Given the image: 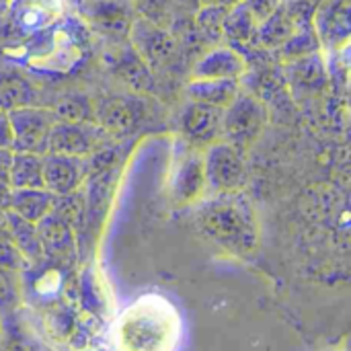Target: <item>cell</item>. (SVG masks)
I'll return each mask as SVG.
<instances>
[{
	"mask_svg": "<svg viewBox=\"0 0 351 351\" xmlns=\"http://www.w3.org/2000/svg\"><path fill=\"white\" fill-rule=\"evenodd\" d=\"M243 2L251 10L253 19L257 23H263L267 16H271L282 6V0H243Z\"/></svg>",
	"mask_w": 351,
	"mask_h": 351,
	"instance_id": "32",
	"label": "cell"
},
{
	"mask_svg": "<svg viewBox=\"0 0 351 351\" xmlns=\"http://www.w3.org/2000/svg\"><path fill=\"white\" fill-rule=\"evenodd\" d=\"M4 232L14 243L19 253L25 257V261H29V263L41 261L43 251H41V243H39L37 228L33 222L21 218L19 214H14L10 210H4Z\"/></svg>",
	"mask_w": 351,
	"mask_h": 351,
	"instance_id": "20",
	"label": "cell"
},
{
	"mask_svg": "<svg viewBox=\"0 0 351 351\" xmlns=\"http://www.w3.org/2000/svg\"><path fill=\"white\" fill-rule=\"evenodd\" d=\"M138 16L148 19L160 27L171 29L175 21V6L173 0H132Z\"/></svg>",
	"mask_w": 351,
	"mask_h": 351,
	"instance_id": "29",
	"label": "cell"
},
{
	"mask_svg": "<svg viewBox=\"0 0 351 351\" xmlns=\"http://www.w3.org/2000/svg\"><path fill=\"white\" fill-rule=\"evenodd\" d=\"M62 284H64L62 271L58 267H51V269H45L41 276H37V280H35V292L41 298H53L62 290Z\"/></svg>",
	"mask_w": 351,
	"mask_h": 351,
	"instance_id": "31",
	"label": "cell"
},
{
	"mask_svg": "<svg viewBox=\"0 0 351 351\" xmlns=\"http://www.w3.org/2000/svg\"><path fill=\"white\" fill-rule=\"evenodd\" d=\"M0 148H12V128L4 109H0Z\"/></svg>",
	"mask_w": 351,
	"mask_h": 351,
	"instance_id": "33",
	"label": "cell"
},
{
	"mask_svg": "<svg viewBox=\"0 0 351 351\" xmlns=\"http://www.w3.org/2000/svg\"><path fill=\"white\" fill-rule=\"evenodd\" d=\"M115 70L117 74L130 82L134 88H142V86H148L150 84V76H152V70L138 58V53L130 47L128 51H123L117 62H115Z\"/></svg>",
	"mask_w": 351,
	"mask_h": 351,
	"instance_id": "27",
	"label": "cell"
},
{
	"mask_svg": "<svg viewBox=\"0 0 351 351\" xmlns=\"http://www.w3.org/2000/svg\"><path fill=\"white\" fill-rule=\"evenodd\" d=\"M33 90L29 86V82H25L23 78H0V109L10 111L14 107H23V105H33Z\"/></svg>",
	"mask_w": 351,
	"mask_h": 351,
	"instance_id": "28",
	"label": "cell"
},
{
	"mask_svg": "<svg viewBox=\"0 0 351 351\" xmlns=\"http://www.w3.org/2000/svg\"><path fill=\"white\" fill-rule=\"evenodd\" d=\"M8 185L12 189L43 187V165H41V156L39 154H33V152H16L14 150Z\"/></svg>",
	"mask_w": 351,
	"mask_h": 351,
	"instance_id": "22",
	"label": "cell"
},
{
	"mask_svg": "<svg viewBox=\"0 0 351 351\" xmlns=\"http://www.w3.org/2000/svg\"><path fill=\"white\" fill-rule=\"evenodd\" d=\"M197 230L232 257H249L259 247V224L249 199L237 193L202 197L193 212Z\"/></svg>",
	"mask_w": 351,
	"mask_h": 351,
	"instance_id": "2",
	"label": "cell"
},
{
	"mask_svg": "<svg viewBox=\"0 0 351 351\" xmlns=\"http://www.w3.org/2000/svg\"><path fill=\"white\" fill-rule=\"evenodd\" d=\"M241 93V80L226 78H191L185 86L189 101L206 103L214 107H228Z\"/></svg>",
	"mask_w": 351,
	"mask_h": 351,
	"instance_id": "19",
	"label": "cell"
},
{
	"mask_svg": "<svg viewBox=\"0 0 351 351\" xmlns=\"http://www.w3.org/2000/svg\"><path fill=\"white\" fill-rule=\"evenodd\" d=\"M228 12V6L220 4H202L193 12V27L195 33L202 41L206 43H218L222 39V27H224V16Z\"/></svg>",
	"mask_w": 351,
	"mask_h": 351,
	"instance_id": "24",
	"label": "cell"
},
{
	"mask_svg": "<svg viewBox=\"0 0 351 351\" xmlns=\"http://www.w3.org/2000/svg\"><path fill=\"white\" fill-rule=\"evenodd\" d=\"M267 123V105L249 90H241L237 99L222 111L220 140L245 150L251 146Z\"/></svg>",
	"mask_w": 351,
	"mask_h": 351,
	"instance_id": "3",
	"label": "cell"
},
{
	"mask_svg": "<svg viewBox=\"0 0 351 351\" xmlns=\"http://www.w3.org/2000/svg\"><path fill=\"white\" fill-rule=\"evenodd\" d=\"M103 130L95 121H64L58 119L49 132L47 140V152L56 154H70V156H82L88 158L97 152Z\"/></svg>",
	"mask_w": 351,
	"mask_h": 351,
	"instance_id": "8",
	"label": "cell"
},
{
	"mask_svg": "<svg viewBox=\"0 0 351 351\" xmlns=\"http://www.w3.org/2000/svg\"><path fill=\"white\" fill-rule=\"evenodd\" d=\"M128 37L132 49L152 72L169 66L179 53V41L175 39L173 31L142 16L134 19Z\"/></svg>",
	"mask_w": 351,
	"mask_h": 351,
	"instance_id": "7",
	"label": "cell"
},
{
	"mask_svg": "<svg viewBox=\"0 0 351 351\" xmlns=\"http://www.w3.org/2000/svg\"><path fill=\"white\" fill-rule=\"evenodd\" d=\"M56 195L45 187H29V189H12L8 210L19 214L29 222H39L53 208Z\"/></svg>",
	"mask_w": 351,
	"mask_h": 351,
	"instance_id": "21",
	"label": "cell"
},
{
	"mask_svg": "<svg viewBox=\"0 0 351 351\" xmlns=\"http://www.w3.org/2000/svg\"><path fill=\"white\" fill-rule=\"evenodd\" d=\"M43 165V187L53 195H66L84 185L88 179L90 162L82 156L45 152L41 156Z\"/></svg>",
	"mask_w": 351,
	"mask_h": 351,
	"instance_id": "11",
	"label": "cell"
},
{
	"mask_svg": "<svg viewBox=\"0 0 351 351\" xmlns=\"http://www.w3.org/2000/svg\"><path fill=\"white\" fill-rule=\"evenodd\" d=\"M95 123L111 136H125L138 123V105L125 97H113L103 101L95 109Z\"/></svg>",
	"mask_w": 351,
	"mask_h": 351,
	"instance_id": "16",
	"label": "cell"
},
{
	"mask_svg": "<svg viewBox=\"0 0 351 351\" xmlns=\"http://www.w3.org/2000/svg\"><path fill=\"white\" fill-rule=\"evenodd\" d=\"M313 29L321 47L329 51H343L351 35L350 0H325L313 12Z\"/></svg>",
	"mask_w": 351,
	"mask_h": 351,
	"instance_id": "9",
	"label": "cell"
},
{
	"mask_svg": "<svg viewBox=\"0 0 351 351\" xmlns=\"http://www.w3.org/2000/svg\"><path fill=\"white\" fill-rule=\"evenodd\" d=\"M208 191L206 175H204V158L202 150L179 140L175 146L171 173H169V193L175 204L189 206L197 204Z\"/></svg>",
	"mask_w": 351,
	"mask_h": 351,
	"instance_id": "5",
	"label": "cell"
},
{
	"mask_svg": "<svg viewBox=\"0 0 351 351\" xmlns=\"http://www.w3.org/2000/svg\"><path fill=\"white\" fill-rule=\"evenodd\" d=\"M294 29H296L294 21L280 6L271 16H267L263 23H259V27H257V47L276 51L290 39Z\"/></svg>",
	"mask_w": 351,
	"mask_h": 351,
	"instance_id": "23",
	"label": "cell"
},
{
	"mask_svg": "<svg viewBox=\"0 0 351 351\" xmlns=\"http://www.w3.org/2000/svg\"><path fill=\"white\" fill-rule=\"evenodd\" d=\"M60 12L58 0H12V23L25 33H41Z\"/></svg>",
	"mask_w": 351,
	"mask_h": 351,
	"instance_id": "18",
	"label": "cell"
},
{
	"mask_svg": "<svg viewBox=\"0 0 351 351\" xmlns=\"http://www.w3.org/2000/svg\"><path fill=\"white\" fill-rule=\"evenodd\" d=\"M247 70H249V62L245 53H241L230 45H214L212 49L204 51L195 60L191 68V78L241 80Z\"/></svg>",
	"mask_w": 351,
	"mask_h": 351,
	"instance_id": "12",
	"label": "cell"
},
{
	"mask_svg": "<svg viewBox=\"0 0 351 351\" xmlns=\"http://www.w3.org/2000/svg\"><path fill=\"white\" fill-rule=\"evenodd\" d=\"M80 298L84 300L86 311L95 317H103L109 311L107 284L97 269H86L80 278Z\"/></svg>",
	"mask_w": 351,
	"mask_h": 351,
	"instance_id": "25",
	"label": "cell"
},
{
	"mask_svg": "<svg viewBox=\"0 0 351 351\" xmlns=\"http://www.w3.org/2000/svg\"><path fill=\"white\" fill-rule=\"evenodd\" d=\"M257 27L259 23L253 19L251 10L245 6L243 0H239L228 6L222 27V39H226L230 47L245 53V49L257 47Z\"/></svg>",
	"mask_w": 351,
	"mask_h": 351,
	"instance_id": "17",
	"label": "cell"
},
{
	"mask_svg": "<svg viewBox=\"0 0 351 351\" xmlns=\"http://www.w3.org/2000/svg\"><path fill=\"white\" fill-rule=\"evenodd\" d=\"M35 228L41 243V251L45 255L53 259H68L74 255L76 249L74 228L53 210L47 212L39 222H35Z\"/></svg>",
	"mask_w": 351,
	"mask_h": 351,
	"instance_id": "15",
	"label": "cell"
},
{
	"mask_svg": "<svg viewBox=\"0 0 351 351\" xmlns=\"http://www.w3.org/2000/svg\"><path fill=\"white\" fill-rule=\"evenodd\" d=\"M173 6H175V10H181V12H195L199 6H202V2L199 0H173Z\"/></svg>",
	"mask_w": 351,
	"mask_h": 351,
	"instance_id": "35",
	"label": "cell"
},
{
	"mask_svg": "<svg viewBox=\"0 0 351 351\" xmlns=\"http://www.w3.org/2000/svg\"><path fill=\"white\" fill-rule=\"evenodd\" d=\"M202 4H220V6H232L239 0H199Z\"/></svg>",
	"mask_w": 351,
	"mask_h": 351,
	"instance_id": "37",
	"label": "cell"
},
{
	"mask_svg": "<svg viewBox=\"0 0 351 351\" xmlns=\"http://www.w3.org/2000/svg\"><path fill=\"white\" fill-rule=\"evenodd\" d=\"M76 351H95V350H90V348H78Z\"/></svg>",
	"mask_w": 351,
	"mask_h": 351,
	"instance_id": "38",
	"label": "cell"
},
{
	"mask_svg": "<svg viewBox=\"0 0 351 351\" xmlns=\"http://www.w3.org/2000/svg\"><path fill=\"white\" fill-rule=\"evenodd\" d=\"M222 111H224L222 107L189 101L179 115L181 140H185L187 144H191L199 150H204L206 146L220 140Z\"/></svg>",
	"mask_w": 351,
	"mask_h": 351,
	"instance_id": "10",
	"label": "cell"
},
{
	"mask_svg": "<svg viewBox=\"0 0 351 351\" xmlns=\"http://www.w3.org/2000/svg\"><path fill=\"white\" fill-rule=\"evenodd\" d=\"M276 51H278V56H280L282 62L298 60V58H304V56H311V53L321 51V43L317 39V33L313 29V23L298 25L294 29V33L290 35V39L280 49H276Z\"/></svg>",
	"mask_w": 351,
	"mask_h": 351,
	"instance_id": "26",
	"label": "cell"
},
{
	"mask_svg": "<svg viewBox=\"0 0 351 351\" xmlns=\"http://www.w3.org/2000/svg\"><path fill=\"white\" fill-rule=\"evenodd\" d=\"M181 337V315L160 294H144L134 300L115 319L111 331L115 351H177Z\"/></svg>",
	"mask_w": 351,
	"mask_h": 351,
	"instance_id": "1",
	"label": "cell"
},
{
	"mask_svg": "<svg viewBox=\"0 0 351 351\" xmlns=\"http://www.w3.org/2000/svg\"><path fill=\"white\" fill-rule=\"evenodd\" d=\"M12 148H0V181L8 183L10 177V167H12Z\"/></svg>",
	"mask_w": 351,
	"mask_h": 351,
	"instance_id": "34",
	"label": "cell"
},
{
	"mask_svg": "<svg viewBox=\"0 0 351 351\" xmlns=\"http://www.w3.org/2000/svg\"><path fill=\"white\" fill-rule=\"evenodd\" d=\"M82 14L93 27L111 35H128L138 16L132 0H84Z\"/></svg>",
	"mask_w": 351,
	"mask_h": 351,
	"instance_id": "13",
	"label": "cell"
},
{
	"mask_svg": "<svg viewBox=\"0 0 351 351\" xmlns=\"http://www.w3.org/2000/svg\"><path fill=\"white\" fill-rule=\"evenodd\" d=\"M10 193H12V187L4 181H0V210H8L10 206Z\"/></svg>",
	"mask_w": 351,
	"mask_h": 351,
	"instance_id": "36",
	"label": "cell"
},
{
	"mask_svg": "<svg viewBox=\"0 0 351 351\" xmlns=\"http://www.w3.org/2000/svg\"><path fill=\"white\" fill-rule=\"evenodd\" d=\"M12 128V150L33 152L43 156L47 152V140L53 123L58 121L56 113L49 107L23 105L8 111Z\"/></svg>",
	"mask_w": 351,
	"mask_h": 351,
	"instance_id": "6",
	"label": "cell"
},
{
	"mask_svg": "<svg viewBox=\"0 0 351 351\" xmlns=\"http://www.w3.org/2000/svg\"><path fill=\"white\" fill-rule=\"evenodd\" d=\"M25 257L19 253L4 228H0V269H21L25 267Z\"/></svg>",
	"mask_w": 351,
	"mask_h": 351,
	"instance_id": "30",
	"label": "cell"
},
{
	"mask_svg": "<svg viewBox=\"0 0 351 351\" xmlns=\"http://www.w3.org/2000/svg\"><path fill=\"white\" fill-rule=\"evenodd\" d=\"M2 2H4V0H0V4H2Z\"/></svg>",
	"mask_w": 351,
	"mask_h": 351,
	"instance_id": "39",
	"label": "cell"
},
{
	"mask_svg": "<svg viewBox=\"0 0 351 351\" xmlns=\"http://www.w3.org/2000/svg\"><path fill=\"white\" fill-rule=\"evenodd\" d=\"M245 150L230 142L216 140L202 150L206 185L212 193H237L247 183Z\"/></svg>",
	"mask_w": 351,
	"mask_h": 351,
	"instance_id": "4",
	"label": "cell"
},
{
	"mask_svg": "<svg viewBox=\"0 0 351 351\" xmlns=\"http://www.w3.org/2000/svg\"><path fill=\"white\" fill-rule=\"evenodd\" d=\"M327 68L321 51L284 62V80L294 97L317 95L327 86Z\"/></svg>",
	"mask_w": 351,
	"mask_h": 351,
	"instance_id": "14",
	"label": "cell"
}]
</instances>
